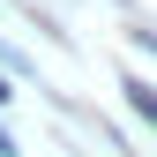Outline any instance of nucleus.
I'll return each instance as SVG.
<instances>
[{
	"mask_svg": "<svg viewBox=\"0 0 157 157\" xmlns=\"http://www.w3.org/2000/svg\"><path fill=\"white\" fill-rule=\"evenodd\" d=\"M0 105H8V82H0Z\"/></svg>",
	"mask_w": 157,
	"mask_h": 157,
	"instance_id": "obj_1",
	"label": "nucleus"
}]
</instances>
